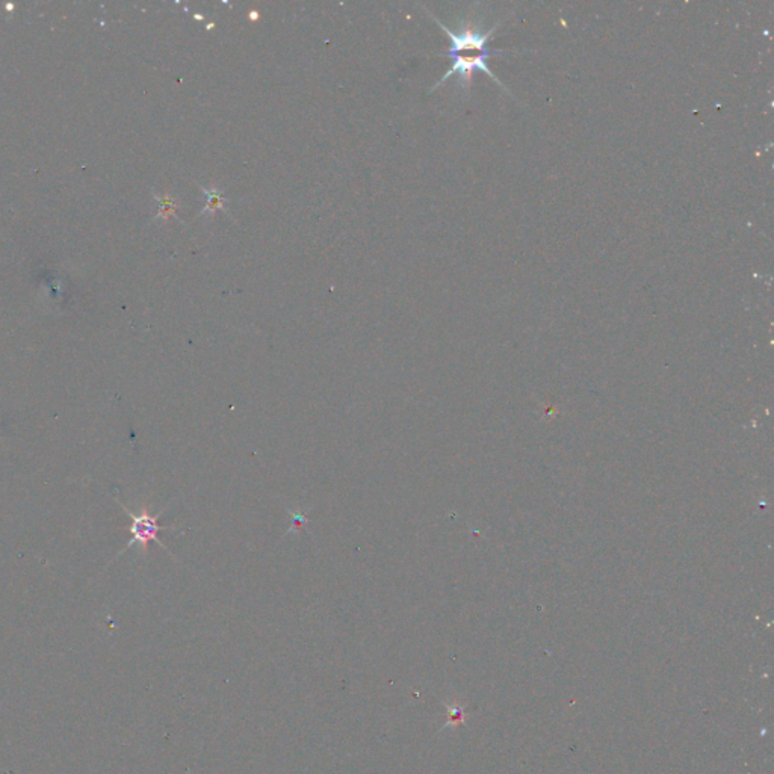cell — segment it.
I'll return each instance as SVG.
<instances>
[{
	"label": "cell",
	"mask_w": 774,
	"mask_h": 774,
	"mask_svg": "<svg viewBox=\"0 0 774 774\" xmlns=\"http://www.w3.org/2000/svg\"><path fill=\"white\" fill-rule=\"evenodd\" d=\"M431 17L436 20V23L441 29H444V31L446 32V35L449 37V41H451V47L446 50V52L440 53V55H446L452 59L451 68L448 70V72L444 76H441V79L439 80V82L433 88H431V91H434L436 88H439L441 84L446 82V80L451 76H454V75L458 76L461 86L467 88L469 84H470L472 75H474L475 70H479V72L486 73L487 76H490L491 79L496 80V82L502 86V84L499 82V79L490 72V68L487 65V58L489 56L504 53V50H489V47H487V43L490 41L491 35H494V32L498 29L499 23H496L494 27L489 29L487 32L474 31V29H470V27L463 29V31H460V32H452L451 29H448L433 14H431Z\"/></svg>",
	"instance_id": "6da1fadb"
},
{
	"label": "cell",
	"mask_w": 774,
	"mask_h": 774,
	"mask_svg": "<svg viewBox=\"0 0 774 774\" xmlns=\"http://www.w3.org/2000/svg\"><path fill=\"white\" fill-rule=\"evenodd\" d=\"M122 507L126 511L127 517L132 520V524H130V540L126 545V548L122 552H120L118 557L122 555L123 552H126L127 549L132 548L134 545H139L141 549L146 552L148 545L152 541H156L159 546H162L164 549H167V546L157 538V536H159V532L167 531V529H174V528L160 527L157 524V520L160 517V512H159V515L153 516V515H150L147 508H144V510H141V512H138V515H136V512H132L130 510H127L123 504H122Z\"/></svg>",
	"instance_id": "7a4b0ae2"
},
{
	"label": "cell",
	"mask_w": 774,
	"mask_h": 774,
	"mask_svg": "<svg viewBox=\"0 0 774 774\" xmlns=\"http://www.w3.org/2000/svg\"><path fill=\"white\" fill-rule=\"evenodd\" d=\"M200 191H202V193L205 194L206 202H205V207L200 210L198 217H205V215L214 217L217 210H223V212H227L226 203L230 202V198H224L219 188H217V186H210V188L200 186Z\"/></svg>",
	"instance_id": "3957f363"
},
{
	"label": "cell",
	"mask_w": 774,
	"mask_h": 774,
	"mask_svg": "<svg viewBox=\"0 0 774 774\" xmlns=\"http://www.w3.org/2000/svg\"><path fill=\"white\" fill-rule=\"evenodd\" d=\"M446 709H448V721H446V726H451V725H460V723H465V709L460 708V707H448L446 705Z\"/></svg>",
	"instance_id": "277c9868"
},
{
	"label": "cell",
	"mask_w": 774,
	"mask_h": 774,
	"mask_svg": "<svg viewBox=\"0 0 774 774\" xmlns=\"http://www.w3.org/2000/svg\"><path fill=\"white\" fill-rule=\"evenodd\" d=\"M176 209H177V205L174 202H171L169 198H165L164 202L160 203V215H164V217L174 215Z\"/></svg>",
	"instance_id": "5b68a950"
},
{
	"label": "cell",
	"mask_w": 774,
	"mask_h": 774,
	"mask_svg": "<svg viewBox=\"0 0 774 774\" xmlns=\"http://www.w3.org/2000/svg\"><path fill=\"white\" fill-rule=\"evenodd\" d=\"M250 17H251V18H257V14L253 13V14H250Z\"/></svg>",
	"instance_id": "8992f818"
}]
</instances>
